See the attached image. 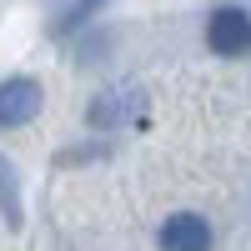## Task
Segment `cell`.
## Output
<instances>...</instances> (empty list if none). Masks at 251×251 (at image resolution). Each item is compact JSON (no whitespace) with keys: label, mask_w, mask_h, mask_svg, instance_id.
Segmentation results:
<instances>
[{"label":"cell","mask_w":251,"mask_h":251,"mask_svg":"<svg viewBox=\"0 0 251 251\" xmlns=\"http://www.w3.org/2000/svg\"><path fill=\"white\" fill-rule=\"evenodd\" d=\"M206 40H211L216 55H241L251 50V15L241 5H221L211 20H206Z\"/></svg>","instance_id":"obj_1"},{"label":"cell","mask_w":251,"mask_h":251,"mask_svg":"<svg viewBox=\"0 0 251 251\" xmlns=\"http://www.w3.org/2000/svg\"><path fill=\"white\" fill-rule=\"evenodd\" d=\"M161 251H211V226L196 211H176L161 226Z\"/></svg>","instance_id":"obj_2"},{"label":"cell","mask_w":251,"mask_h":251,"mask_svg":"<svg viewBox=\"0 0 251 251\" xmlns=\"http://www.w3.org/2000/svg\"><path fill=\"white\" fill-rule=\"evenodd\" d=\"M5 171H10V166L0 161V201H5V211H10V221H15V206H20V201H15V186H10V176H5Z\"/></svg>","instance_id":"obj_4"},{"label":"cell","mask_w":251,"mask_h":251,"mask_svg":"<svg viewBox=\"0 0 251 251\" xmlns=\"http://www.w3.org/2000/svg\"><path fill=\"white\" fill-rule=\"evenodd\" d=\"M40 111V86L35 80H5L0 86V126H25L30 116Z\"/></svg>","instance_id":"obj_3"}]
</instances>
